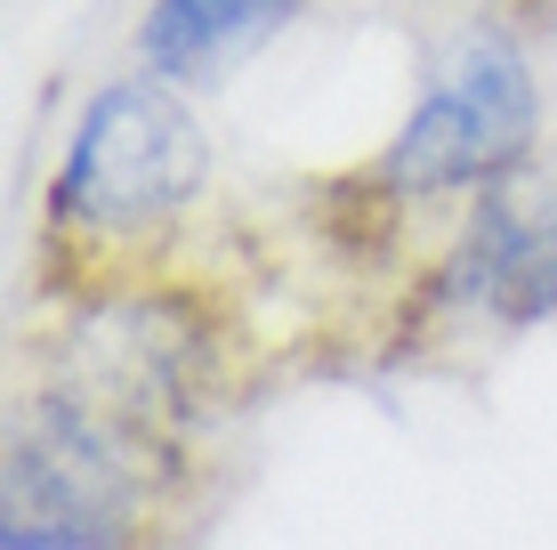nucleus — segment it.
<instances>
[{"label":"nucleus","mask_w":557,"mask_h":550,"mask_svg":"<svg viewBox=\"0 0 557 550\" xmlns=\"http://www.w3.org/2000/svg\"><path fill=\"white\" fill-rule=\"evenodd\" d=\"M202 413V349L146 308H98L9 405L0 550H146Z\"/></svg>","instance_id":"nucleus-1"},{"label":"nucleus","mask_w":557,"mask_h":550,"mask_svg":"<svg viewBox=\"0 0 557 550\" xmlns=\"http://www.w3.org/2000/svg\"><path fill=\"white\" fill-rule=\"evenodd\" d=\"M210 179V138L170 82H113L73 122L41 195V243L73 259H146L195 211Z\"/></svg>","instance_id":"nucleus-2"},{"label":"nucleus","mask_w":557,"mask_h":550,"mask_svg":"<svg viewBox=\"0 0 557 550\" xmlns=\"http://www.w3.org/2000/svg\"><path fill=\"white\" fill-rule=\"evenodd\" d=\"M542 138V89H533L525 49L509 41H460L445 65L429 73L420 106L396 122V138L380 146L372 179L388 195H493L533 162Z\"/></svg>","instance_id":"nucleus-3"},{"label":"nucleus","mask_w":557,"mask_h":550,"mask_svg":"<svg viewBox=\"0 0 557 550\" xmlns=\"http://www.w3.org/2000/svg\"><path fill=\"white\" fill-rule=\"evenodd\" d=\"M453 316L493 332H525V325H557V170H517L509 186L476 195L460 243L436 268Z\"/></svg>","instance_id":"nucleus-4"},{"label":"nucleus","mask_w":557,"mask_h":550,"mask_svg":"<svg viewBox=\"0 0 557 550\" xmlns=\"http://www.w3.org/2000/svg\"><path fill=\"white\" fill-rule=\"evenodd\" d=\"M299 16V0H153L138 25V57L153 82H226L243 57H259L283 25Z\"/></svg>","instance_id":"nucleus-5"}]
</instances>
